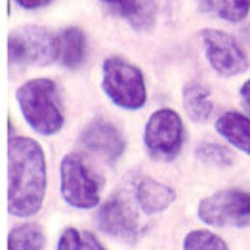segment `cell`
<instances>
[{"mask_svg":"<svg viewBox=\"0 0 250 250\" xmlns=\"http://www.w3.org/2000/svg\"><path fill=\"white\" fill-rule=\"evenodd\" d=\"M10 188L8 210L18 218H31L41 210L46 195V157L39 142L12 136L8 144Z\"/></svg>","mask_w":250,"mask_h":250,"instance_id":"obj_1","label":"cell"},{"mask_svg":"<svg viewBox=\"0 0 250 250\" xmlns=\"http://www.w3.org/2000/svg\"><path fill=\"white\" fill-rule=\"evenodd\" d=\"M18 105L29 126L42 136H54L63 128L60 92L50 79H31L21 84L16 92Z\"/></svg>","mask_w":250,"mask_h":250,"instance_id":"obj_2","label":"cell"},{"mask_svg":"<svg viewBox=\"0 0 250 250\" xmlns=\"http://www.w3.org/2000/svg\"><path fill=\"white\" fill-rule=\"evenodd\" d=\"M102 86L113 104L128 111L142 109L147 102L144 73L123 58H107L104 62Z\"/></svg>","mask_w":250,"mask_h":250,"instance_id":"obj_3","label":"cell"},{"mask_svg":"<svg viewBox=\"0 0 250 250\" xmlns=\"http://www.w3.org/2000/svg\"><path fill=\"white\" fill-rule=\"evenodd\" d=\"M8 54L12 63L44 67L60 60V37L39 25H25L10 33Z\"/></svg>","mask_w":250,"mask_h":250,"instance_id":"obj_4","label":"cell"},{"mask_svg":"<svg viewBox=\"0 0 250 250\" xmlns=\"http://www.w3.org/2000/svg\"><path fill=\"white\" fill-rule=\"evenodd\" d=\"M144 144L147 153L161 163L174 161L184 146V123L174 109H159L147 119Z\"/></svg>","mask_w":250,"mask_h":250,"instance_id":"obj_5","label":"cell"},{"mask_svg":"<svg viewBox=\"0 0 250 250\" xmlns=\"http://www.w3.org/2000/svg\"><path fill=\"white\" fill-rule=\"evenodd\" d=\"M199 218L212 228L250 226V193L241 189H224L199 203Z\"/></svg>","mask_w":250,"mask_h":250,"instance_id":"obj_6","label":"cell"},{"mask_svg":"<svg viewBox=\"0 0 250 250\" xmlns=\"http://www.w3.org/2000/svg\"><path fill=\"white\" fill-rule=\"evenodd\" d=\"M62 180V195L67 205L75 208L88 210L100 205V180L88 170L84 161L77 153L65 155L60 167Z\"/></svg>","mask_w":250,"mask_h":250,"instance_id":"obj_7","label":"cell"},{"mask_svg":"<svg viewBox=\"0 0 250 250\" xmlns=\"http://www.w3.org/2000/svg\"><path fill=\"white\" fill-rule=\"evenodd\" d=\"M201 41L205 46L207 60L220 77L229 79V77H237V75L249 71V56L243 52L239 42L231 35L218 31V29H203Z\"/></svg>","mask_w":250,"mask_h":250,"instance_id":"obj_8","label":"cell"},{"mask_svg":"<svg viewBox=\"0 0 250 250\" xmlns=\"http://www.w3.org/2000/svg\"><path fill=\"white\" fill-rule=\"evenodd\" d=\"M98 226L104 233L126 243H134L142 233L138 216L123 195H113L102 205L98 212Z\"/></svg>","mask_w":250,"mask_h":250,"instance_id":"obj_9","label":"cell"},{"mask_svg":"<svg viewBox=\"0 0 250 250\" xmlns=\"http://www.w3.org/2000/svg\"><path fill=\"white\" fill-rule=\"evenodd\" d=\"M81 142L86 149L94 151L107 163H115L119 157H123L126 147L121 130L102 117L90 121V125L83 130Z\"/></svg>","mask_w":250,"mask_h":250,"instance_id":"obj_10","label":"cell"},{"mask_svg":"<svg viewBox=\"0 0 250 250\" xmlns=\"http://www.w3.org/2000/svg\"><path fill=\"white\" fill-rule=\"evenodd\" d=\"M109 4L117 14H121L132 29L151 31L157 21V2L155 0H102Z\"/></svg>","mask_w":250,"mask_h":250,"instance_id":"obj_11","label":"cell"},{"mask_svg":"<svg viewBox=\"0 0 250 250\" xmlns=\"http://www.w3.org/2000/svg\"><path fill=\"white\" fill-rule=\"evenodd\" d=\"M136 201L142 212L146 214H157L167 210L174 201H176V191L165 186L157 180H142L136 188Z\"/></svg>","mask_w":250,"mask_h":250,"instance_id":"obj_12","label":"cell"},{"mask_svg":"<svg viewBox=\"0 0 250 250\" xmlns=\"http://www.w3.org/2000/svg\"><path fill=\"white\" fill-rule=\"evenodd\" d=\"M216 132L228 144L250 155V119L243 113L228 111L216 121Z\"/></svg>","mask_w":250,"mask_h":250,"instance_id":"obj_13","label":"cell"},{"mask_svg":"<svg viewBox=\"0 0 250 250\" xmlns=\"http://www.w3.org/2000/svg\"><path fill=\"white\" fill-rule=\"evenodd\" d=\"M86 58V37L79 27H67L60 35V62L67 69L81 67Z\"/></svg>","mask_w":250,"mask_h":250,"instance_id":"obj_14","label":"cell"},{"mask_svg":"<svg viewBox=\"0 0 250 250\" xmlns=\"http://www.w3.org/2000/svg\"><path fill=\"white\" fill-rule=\"evenodd\" d=\"M184 105L186 111L195 123H207L214 111L210 100V90L201 83H189L184 88Z\"/></svg>","mask_w":250,"mask_h":250,"instance_id":"obj_15","label":"cell"},{"mask_svg":"<svg viewBox=\"0 0 250 250\" xmlns=\"http://www.w3.org/2000/svg\"><path fill=\"white\" fill-rule=\"evenodd\" d=\"M201 12L231 23H239L247 20L250 4L249 0H201Z\"/></svg>","mask_w":250,"mask_h":250,"instance_id":"obj_16","label":"cell"},{"mask_svg":"<svg viewBox=\"0 0 250 250\" xmlns=\"http://www.w3.org/2000/svg\"><path fill=\"white\" fill-rule=\"evenodd\" d=\"M10 250H42L44 249V231L37 224H23L14 228L8 241Z\"/></svg>","mask_w":250,"mask_h":250,"instance_id":"obj_17","label":"cell"},{"mask_svg":"<svg viewBox=\"0 0 250 250\" xmlns=\"http://www.w3.org/2000/svg\"><path fill=\"white\" fill-rule=\"evenodd\" d=\"M58 250H107L90 231L67 228L58 241Z\"/></svg>","mask_w":250,"mask_h":250,"instance_id":"obj_18","label":"cell"},{"mask_svg":"<svg viewBox=\"0 0 250 250\" xmlns=\"http://www.w3.org/2000/svg\"><path fill=\"white\" fill-rule=\"evenodd\" d=\"M184 250H229L226 241L212 231L197 229L188 233L184 241Z\"/></svg>","mask_w":250,"mask_h":250,"instance_id":"obj_19","label":"cell"},{"mask_svg":"<svg viewBox=\"0 0 250 250\" xmlns=\"http://www.w3.org/2000/svg\"><path fill=\"white\" fill-rule=\"evenodd\" d=\"M197 159L212 167H231L235 163V155L231 149L220 144H203L197 149Z\"/></svg>","mask_w":250,"mask_h":250,"instance_id":"obj_20","label":"cell"},{"mask_svg":"<svg viewBox=\"0 0 250 250\" xmlns=\"http://www.w3.org/2000/svg\"><path fill=\"white\" fill-rule=\"evenodd\" d=\"M16 2L20 4L21 8H25V10H37V8L48 6L52 0H16Z\"/></svg>","mask_w":250,"mask_h":250,"instance_id":"obj_21","label":"cell"},{"mask_svg":"<svg viewBox=\"0 0 250 250\" xmlns=\"http://www.w3.org/2000/svg\"><path fill=\"white\" fill-rule=\"evenodd\" d=\"M241 98H243V104L247 107V111L250 113V79L241 86Z\"/></svg>","mask_w":250,"mask_h":250,"instance_id":"obj_22","label":"cell"},{"mask_svg":"<svg viewBox=\"0 0 250 250\" xmlns=\"http://www.w3.org/2000/svg\"><path fill=\"white\" fill-rule=\"evenodd\" d=\"M243 35H245V39H247V42H250V25H249V27H245V29H243Z\"/></svg>","mask_w":250,"mask_h":250,"instance_id":"obj_23","label":"cell"}]
</instances>
